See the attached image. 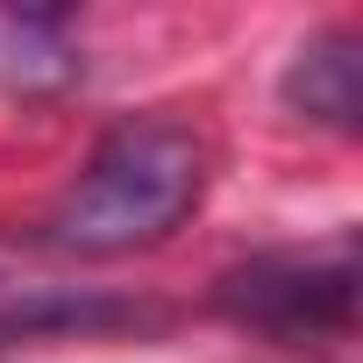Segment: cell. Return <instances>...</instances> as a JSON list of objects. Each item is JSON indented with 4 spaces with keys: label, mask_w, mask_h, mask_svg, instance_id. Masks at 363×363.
<instances>
[{
    "label": "cell",
    "mask_w": 363,
    "mask_h": 363,
    "mask_svg": "<svg viewBox=\"0 0 363 363\" xmlns=\"http://www.w3.org/2000/svg\"><path fill=\"white\" fill-rule=\"evenodd\" d=\"M356 235H335L328 250H264L214 285V313L278 342H342L356 328Z\"/></svg>",
    "instance_id": "cell-2"
},
{
    "label": "cell",
    "mask_w": 363,
    "mask_h": 363,
    "mask_svg": "<svg viewBox=\"0 0 363 363\" xmlns=\"http://www.w3.org/2000/svg\"><path fill=\"white\" fill-rule=\"evenodd\" d=\"M0 36H8V72L22 86H72L79 57L65 43V15H0Z\"/></svg>",
    "instance_id": "cell-4"
},
{
    "label": "cell",
    "mask_w": 363,
    "mask_h": 363,
    "mask_svg": "<svg viewBox=\"0 0 363 363\" xmlns=\"http://www.w3.org/2000/svg\"><path fill=\"white\" fill-rule=\"evenodd\" d=\"M200 200H207V143L171 114H128L93 143L79 178L50 200L36 242L93 264L135 257L171 242Z\"/></svg>",
    "instance_id": "cell-1"
},
{
    "label": "cell",
    "mask_w": 363,
    "mask_h": 363,
    "mask_svg": "<svg viewBox=\"0 0 363 363\" xmlns=\"http://www.w3.org/2000/svg\"><path fill=\"white\" fill-rule=\"evenodd\" d=\"M278 100H285L299 121L328 128V135H356V128H363V43H356V29H349V22L313 29V36L292 50V65H285V79H278Z\"/></svg>",
    "instance_id": "cell-3"
}]
</instances>
